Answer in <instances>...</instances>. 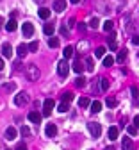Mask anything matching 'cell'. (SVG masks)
Masks as SVG:
<instances>
[{
  "label": "cell",
  "mask_w": 139,
  "mask_h": 150,
  "mask_svg": "<svg viewBox=\"0 0 139 150\" xmlns=\"http://www.w3.org/2000/svg\"><path fill=\"white\" fill-rule=\"evenodd\" d=\"M25 75H27L29 81H37L39 75H41V71H39V68L36 64H27L25 66Z\"/></svg>",
  "instance_id": "6da1fadb"
},
{
  "label": "cell",
  "mask_w": 139,
  "mask_h": 150,
  "mask_svg": "<svg viewBox=\"0 0 139 150\" xmlns=\"http://www.w3.org/2000/svg\"><path fill=\"white\" fill-rule=\"evenodd\" d=\"M27 102H29V93H27V91H20L18 95H14V105L22 107V105H25Z\"/></svg>",
  "instance_id": "7a4b0ae2"
},
{
  "label": "cell",
  "mask_w": 139,
  "mask_h": 150,
  "mask_svg": "<svg viewBox=\"0 0 139 150\" xmlns=\"http://www.w3.org/2000/svg\"><path fill=\"white\" fill-rule=\"evenodd\" d=\"M87 129H89V132H91L93 138H100V134H102V127H100V123L89 122V123H87Z\"/></svg>",
  "instance_id": "3957f363"
},
{
  "label": "cell",
  "mask_w": 139,
  "mask_h": 150,
  "mask_svg": "<svg viewBox=\"0 0 139 150\" xmlns=\"http://www.w3.org/2000/svg\"><path fill=\"white\" fill-rule=\"evenodd\" d=\"M68 71H70V64H68L66 59H63V61H59V63H57V73L61 75V77H66Z\"/></svg>",
  "instance_id": "277c9868"
},
{
  "label": "cell",
  "mask_w": 139,
  "mask_h": 150,
  "mask_svg": "<svg viewBox=\"0 0 139 150\" xmlns=\"http://www.w3.org/2000/svg\"><path fill=\"white\" fill-rule=\"evenodd\" d=\"M22 32H23L25 38H30V36L34 34V25H32L30 22H25V23L22 25Z\"/></svg>",
  "instance_id": "5b68a950"
},
{
  "label": "cell",
  "mask_w": 139,
  "mask_h": 150,
  "mask_svg": "<svg viewBox=\"0 0 139 150\" xmlns=\"http://www.w3.org/2000/svg\"><path fill=\"white\" fill-rule=\"evenodd\" d=\"M43 107H45V116H50L52 109L55 107V100H52V98H47V100H45V104H43Z\"/></svg>",
  "instance_id": "8992f818"
},
{
  "label": "cell",
  "mask_w": 139,
  "mask_h": 150,
  "mask_svg": "<svg viewBox=\"0 0 139 150\" xmlns=\"http://www.w3.org/2000/svg\"><path fill=\"white\" fill-rule=\"evenodd\" d=\"M54 9L57 13H63L66 9V0H54Z\"/></svg>",
  "instance_id": "52a82bcc"
},
{
  "label": "cell",
  "mask_w": 139,
  "mask_h": 150,
  "mask_svg": "<svg viewBox=\"0 0 139 150\" xmlns=\"http://www.w3.org/2000/svg\"><path fill=\"white\" fill-rule=\"evenodd\" d=\"M16 136H18V130H16L14 127H7V129H6V139L13 141V139H14Z\"/></svg>",
  "instance_id": "ba28073f"
},
{
  "label": "cell",
  "mask_w": 139,
  "mask_h": 150,
  "mask_svg": "<svg viewBox=\"0 0 139 150\" xmlns=\"http://www.w3.org/2000/svg\"><path fill=\"white\" fill-rule=\"evenodd\" d=\"M29 120H30L32 123H41V115H39L37 111H30V112H29Z\"/></svg>",
  "instance_id": "9c48e42d"
},
{
  "label": "cell",
  "mask_w": 139,
  "mask_h": 150,
  "mask_svg": "<svg viewBox=\"0 0 139 150\" xmlns=\"http://www.w3.org/2000/svg\"><path fill=\"white\" fill-rule=\"evenodd\" d=\"M45 132H47V136H48V138H54V136L57 134V127H55L54 123H48V125H47V129H45Z\"/></svg>",
  "instance_id": "30bf717a"
},
{
  "label": "cell",
  "mask_w": 139,
  "mask_h": 150,
  "mask_svg": "<svg viewBox=\"0 0 139 150\" xmlns=\"http://www.w3.org/2000/svg\"><path fill=\"white\" fill-rule=\"evenodd\" d=\"M27 52H29V47L27 45H18V48H16V54H18V57H25L27 55Z\"/></svg>",
  "instance_id": "8fae6325"
},
{
  "label": "cell",
  "mask_w": 139,
  "mask_h": 150,
  "mask_svg": "<svg viewBox=\"0 0 139 150\" xmlns=\"http://www.w3.org/2000/svg\"><path fill=\"white\" fill-rule=\"evenodd\" d=\"M16 29H18V23H16L14 18H11V20L6 23V30H7V32H14Z\"/></svg>",
  "instance_id": "7c38bea8"
},
{
  "label": "cell",
  "mask_w": 139,
  "mask_h": 150,
  "mask_svg": "<svg viewBox=\"0 0 139 150\" xmlns=\"http://www.w3.org/2000/svg\"><path fill=\"white\" fill-rule=\"evenodd\" d=\"M121 146H123V150H135V146H134V143H132V139H130V138H123Z\"/></svg>",
  "instance_id": "4fadbf2b"
},
{
  "label": "cell",
  "mask_w": 139,
  "mask_h": 150,
  "mask_svg": "<svg viewBox=\"0 0 139 150\" xmlns=\"http://www.w3.org/2000/svg\"><path fill=\"white\" fill-rule=\"evenodd\" d=\"M107 43H109V48H111V50H116V48H118V43H116V34H114V32L107 38Z\"/></svg>",
  "instance_id": "5bb4252c"
},
{
  "label": "cell",
  "mask_w": 139,
  "mask_h": 150,
  "mask_svg": "<svg viewBox=\"0 0 139 150\" xmlns=\"http://www.w3.org/2000/svg\"><path fill=\"white\" fill-rule=\"evenodd\" d=\"M100 111H102V102H98V100L91 102V112L93 115H96V112H100Z\"/></svg>",
  "instance_id": "9a60e30c"
},
{
  "label": "cell",
  "mask_w": 139,
  "mask_h": 150,
  "mask_svg": "<svg viewBox=\"0 0 139 150\" xmlns=\"http://www.w3.org/2000/svg\"><path fill=\"white\" fill-rule=\"evenodd\" d=\"M2 54H4V57H13V48H11V45H4L2 47Z\"/></svg>",
  "instance_id": "2e32d148"
},
{
  "label": "cell",
  "mask_w": 139,
  "mask_h": 150,
  "mask_svg": "<svg viewBox=\"0 0 139 150\" xmlns=\"http://www.w3.org/2000/svg\"><path fill=\"white\" fill-rule=\"evenodd\" d=\"M95 57H96V59L105 57V47H98V48L95 50Z\"/></svg>",
  "instance_id": "e0dca14e"
},
{
  "label": "cell",
  "mask_w": 139,
  "mask_h": 150,
  "mask_svg": "<svg viewBox=\"0 0 139 150\" xmlns=\"http://www.w3.org/2000/svg\"><path fill=\"white\" fill-rule=\"evenodd\" d=\"M118 132H120V130H118V127H111V129H109V139H111V141L118 139Z\"/></svg>",
  "instance_id": "ac0fdd59"
},
{
  "label": "cell",
  "mask_w": 139,
  "mask_h": 150,
  "mask_svg": "<svg viewBox=\"0 0 139 150\" xmlns=\"http://www.w3.org/2000/svg\"><path fill=\"white\" fill-rule=\"evenodd\" d=\"M63 54H64V57H66V59H70V57H71V55L75 54V48H73L71 45H68V47L64 48V52H63Z\"/></svg>",
  "instance_id": "d6986e66"
},
{
  "label": "cell",
  "mask_w": 139,
  "mask_h": 150,
  "mask_svg": "<svg viewBox=\"0 0 139 150\" xmlns=\"http://www.w3.org/2000/svg\"><path fill=\"white\" fill-rule=\"evenodd\" d=\"M114 63H116V59L112 57V55H105V57H104V66L109 68V66H112Z\"/></svg>",
  "instance_id": "ffe728a7"
},
{
  "label": "cell",
  "mask_w": 139,
  "mask_h": 150,
  "mask_svg": "<svg viewBox=\"0 0 139 150\" xmlns=\"http://www.w3.org/2000/svg\"><path fill=\"white\" fill-rule=\"evenodd\" d=\"M37 14H39V18H43V20H47V18L50 16V9H45V7H41L37 11Z\"/></svg>",
  "instance_id": "44dd1931"
},
{
  "label": "cell",
  "mask_w": 139,
  "mask_h": 150,
  "mask_svg": "<svg viewBox=\"0 0 139 150\" xmlns=\"http://www.w3.org/2000/svg\"><path fill=\"white\" fill-rule=\"evenodd\" d=\"M78 105H80V107H87V105H91V100L87 97H80V98H78Z\"/></svg>",
  "instance_id": "7402d4cb"
},
{
  "label": "cell",
  "mask_w": 139,
  "mask_h": 150,
  "mask_svg": "<svg viewBox=\"0 0 139 150\" xmlns=\"http://www.w3.org/2000/svg\"><path fill=\"white\" fill-rule=\"evenodd\" d=\"M125 59H127V50H120V54H118L116 61H118V63H125Z\"/></svg>",
  "instance_id": "603a6c76"
},
{
  "label": "cell",
  "mask_w": 139,
  "mask_h": 150,
  "mask_svg": "<svg viewBox=\"0 0 139 150\" xmlns=\"http://www.w3.org/2000/svg\"><path fill=\"white\" fill-rule=\"evenodd\" d=\"M73 98H75L73 93H70V91H68V93H63V102H68V104H70Z\"/></svg>",
  "instance_id": "cb8c5ba5"
},
{
  "label": "cell",
  "mask_w": 139,
  "mask_h": 150,
  "mask_svg": "<svg viewBox=\"0 0 139 150\" xmlns=\"http://www.w3.org/2000/svg\"><path fill=\"white\" fill-rule=\"evenodd\" d=\"M43 32H45L47 36H52V34H54V25H52V23H47V25L43 27Z\"/></svg>",
  "instance_id": "d4e9b609"
},
{
  "label": "cell",
  "mask_w": 139,
  "mask_h": 150,
  "mask_svg": "<svg viewBox=\"0 0 139 150\" xmlns=\"http://www.w3.org/2000/svg\"><path fill=\"white\" fill-rule=\"evenodd\" d=\"M73 70H75L77 73H82V70H84L82 63H80V61H75V63H73Z\"/></svg>",
  "instance_id": "484cf974"
},
{
  "label": "cell",
  "mask_w": 139,
  "mask_h": 150,
  "mask_svg": "<svg viewBox=\"0 0 139 150\" xmlns=\"http://www.w3.org/2000/svg\"><path fill=\"white\" fill-rule=\"evenodd\" d=\"M48 47L50 48H57L59 47V40H57V38H50V40H48Z\"/></svg>",
  "instance_id": "4316f807"
},
{
  "label": "cell",
  "mask_w": 139,
  "mask_h": 150,
  "mask_svg": "<svg viewBox=\"0 0 139 150\" xmlns=\"http://www.w3.org/2000/svg\"><path fill=\"white\" fill-rule=\"evenodd\" d=\"M112 27H114V23H112V20H107V22H104V30H107V32H111V30H112Z\"/></svg>",
  "instance_id": "83f0119b"
},
{
  "label": "cell",
  "mask_w": 139,
  "mask_h": 150,
  "mask_svg": "<svg viewBox=\"0 0 139 150\" xmlns=\"http://www.w3.org/2000/svg\"><path fill=\"white\" fill-rule=\"evenodd\" d=\"M86 68H87V71H93V70H95V63H93V59H91V57H87V59H86Z\"/></svg>",
  "instance_id": "f1b7e54d"
},
{
  "label": "cell",
  "mask_w": 139,
  "mask_h": 150,
  "mask_svg": "<svg viewBox=\"0 0 139 150\" xmlns=\"http://www.w3.org/2000/svg\"><path fill=\"white\" fill-rule=\"evenodd\" d=\"M68 107H70V104H68V102H61V104H59V109H57V111H59V112H66V111H68Z\"/></svg>",
  "instance_id": "f546056e"
},
{
  "label": "cell",
  "mask_w": 139,
  "mask_h": 150,
  "mask_svg": "<svg viewBox=\"0 0 139 150\" xmlns=\"http://www.w3.org/2000/svg\"><path fill=\"white\" fill-rule=\"evenodd\" d=\"M20 132H22V136H23V138H29V136H30V129H29L27 125H23V127H22V130H20Z\"/></svg>",
  "instance_id": "4dcf8cb0"
},
{
  "label": "cell",
  "mask_w": 139,
  "mask_h": 150,
  "mask_svg": "<svg viewBox=\"0 0 139 150\" xmlns=\"http://www.w3.org/2000/svg\"><path fill=\"white\" fill-rule=\"evenodd\" d=\"M127 132H128L130 136H135V134H137V127H135V125H128V127H127Z\"/></svg>",
  "instance_id": "1f68e13d"
},
{
  "label": "cell",
  "mask_w": 139,
  "mask_h": 150,
  "mask_svg": "<svg viewBox=\"0 0 139 150\" xmlns=\"http://www.w3.org/2000/svg\"><path fill=\"white\" fill-rule=\"evenodd\" d=\"M84 84H86V79H82V77H77V79H75V86H77V88H82Z\"/></svg>",
  "instance_id": "d6a6232c"
},
{
  "label": "cell",
  "mask_w": 139,
  "mask_h": 150,
  "mask_svg": "<svg viewBox=\"0 0 139 150\" xmlns=\"http://www.w3.org/2000/svg\"><path fill=\"white\" fill-rule=\"evenodd\" d=\"M37 47H39V43H37V41L29 43V52H37Z\"/></svg>",
  "instance_id": "836d02e7"
},
{
  "label": "cell",
  "mask_w": 139,
  "mask_h": 150,
  "mask_svg": "<svg viewBox=\"0 0 139 150\" xmlns=\"http://www.w3.org/2000/svg\"><path fill=\"white\" fill-rule=\"evenodd\" d=\"M100 86H102V89H104V91H107V89H109V86H111V82H109V79H102V82H100Z\"/></svg>",
  "instance_id": "e575fe53"
},
{
  "label": "cell",
  "mask_w": 139,
  "mask_h": 150,
  "mask_svg": "<svg viewBox=\"0 0 139 150\" xmlns=\"http://www.w3.org/2000/svg\"><path fill=\"white\" fill-rule=\"evenodd\" d=\"M105 104H107L109 107H116V105H118V100H116V98H112V97H109Z\"/></svg>",
  "instance_id": "d590c367"
},
{
  "label": "cell",
  "mask_w": 139,
  "mask_h": 150,
  "mask_svg": "<svg viewBox=\"0 0 139 150\" xmlns=\"http://www.w3.org/2000/svg\"><path fill=\"white\" fill-rule=\"evenodd\" d=\"M98 25H100V22H98V18H93V20L89 22V27H91V29H98Z\"/></svg>",
  "instance_id": "8d00e7d4"
},
{
  "label": "cell",
  "mask_w": 139,
  "mask_h": 150,
  "mask_svg": "<svg viewBox=\"0 0 139 150\" xmlns=\"http://www.w3.org/2000/svg\"><path fill=\"white\" fill-rule=\"evenodd\" d=\"M4 88H6L7 91H14V89H16V84H14V82H9V84H4Z\"/></svg>",
  "instance_id": "74e56055"
},
{
  "label": "cell",
  "mask_w": 139,
  "mask_h": 150,
  "mask_svg": "<svg viewBox=\"0 0 139 150\" xmlns=\"http://www.w3.org/2000/svg\"><path fill=\"white\" fill-rule=\"evenodd\" d=\"M87 48V41H80L78 43V50H86Z\"/></svg>",
  "instance_id": "f35d334b"
},
{
  "label": "cell",
  "mask_w": 139,
  "mask_h": 150,
  "mask_svg": "<svg viewBox=\"0 0 139 150\" xmlns=\"http://www.w3.org/2000/svg\"><path fill=\"white\" fill-rule=\"evenodd\" d=\"M66 27H70V29H71V27H75V18H70V20L66 22Z\"/></svg>",
  "instance_id": "ab89813d"
},
{
  "label": "cell",
  "mask_w": 139,
  "mask_h": 150,
  "mask_svg": "<svg viewBox=\"0 0 139 150\" xmlns=\"http://www.w3.org/2000/svg\"><path fill=\"white\" fill-rule=\"evenodd\" d=\"M130 91H132V97H139V89H137L135 86H132V89H130Z\"/></svg>",
  "instance_id": "60d3db41"
},
{
  "label": "cell",
  "mask_w": 139,
  "mask_h": 150,
  "mask_svg": "<svg viewBox=\"0 0 139 150\" xmlns=\"http://www.w3.org/2000/svg\"><path fill=\"white\" fill-rule=\"evenodd\" d=\"M16 150H27V145L25 143H18L16 145Z\"/></svg>",
  "instance_id": "b9f144b4"
},
{
  "label": "cell",
  "mask_w": 139,
  "mask_h": 150,
  "mask_svg": "<svg viewBox=\"0 0 139 150\" xmlns=\"http://www.w3.org/2000/svg\"><path fill=\"white\" fill-rule=\"evenodd\" d=\"M20 70H22V63L16 61V63H14V71H20Z\"/></svg>",
  "instance_id": "7bdbcfd3"
},
{
  "label": "cell",
  "mask_w": 139,
  "mask_h": 150,
  "mask_svg": "<svg viewBox=\"0 0 139 150\" xmlns=\"http://www.w3.org/2000/svg\"><path fill=\"white\" fill-rule=\"evenodd\" d=\"M132 43H134L135 47H139V36H134V38H132Z\"/></svg>",
  "instance_id": "ee69618b"
},
{
  "label": "cell",
  "mask_w": 139,
  "mask_h": 150,
  "mask_svg": "<svg viewBox=\"0 0 139 150\" xmlns=\"http://www.w3.org/2000/svg\"><path fill=\"white\" fill-rule=\"evenodd\" d=\"M134 125L139 129V115H135V116H134Z\"/></svg>",
  "instance_id": "f6af8a7d"
},
{
  "label": "cell",
  "mask_w": 139,
  "mask_h": 150,
  "mask_svg": "<svg viewBox=\"0 0 139 150\" xmlns=\"http://www.w3.org/2000/svg\"><path fill=\"white\" fill-rule=\"evenodd\" d=\"M86 27H87L86 23H78V30H80V32H84V30H86Z\"/></svg>",
  "instance_id": "bcb514c9"
},
{
  "label": "cell",
  "mask_w": 139,
  "mask_h": 150,
  "mask_svg": "<svg viewBox=\"0 0 139 150\" xmlns=\"http://www.w3.org/2000/svg\"><path fill=\"white\" fill-rule=\"evenodd\" d=\"M61 34H63V36H68V29H66V27H61Z\"/></svg>",
  "instance_id": "7dc6e473"
},
{
  "label": "cell",
  "mask_w": 139,
  "mask_h": 150,
  "mask_svg": "<svg viewBox=\"0 0 139 150\" xmlns=\"http://www.w3.org/2000/svg\"><path fill=\"white\" fill-rule=\"evenodd\" d=\"M4 66H6V64H4V59H2V57H0V71H2V70H4Z\"/></svg>",
  "instance_id": "c3c4849f"
},
{
  "label": "cell",
  "mask_w": 139,
  "mask_h": 150,
  "mask_svg": "<svg viewBox=\"0 0 139 150\" xmlns=\"http://www.w3.org/2000/svg\"><path fill=\"white\" fill-rule=\"evenodd\" d=\"M70 2H71V4H78V2H80V0H70Z\"/></svg>",
  "instance_id": "681fc988"
},
{
  "label": "cell",
  "mask_w": 139,
  "mask_h": 150,
  "mask_svg": "<svg viewBox=\"0 0 139 150\" xmlns=\"http://www.w3.org/2000/svg\"><path fill=\"white\" fill-rule=\"evenodd\" d=\"M105 150H116V148H114V146H107Z\"/></svg>",
  "instance_id": "f907efd6"
},
{
  "label": "cell",
  "mask_w": 139,
  "mask_h": 150,
  "mask_svg": "<svg viewBox=\"0 0 139 150\" xmlns=\"http://www.w3.org/2000/svg\"><path fill=\"white\" fill-rule=\"evenodd\" d=\"M2 23H4V22H2V20H0V27H2Z\"/></svg>",
  "instance_id": "816d5d0a"
}]
</instances>
